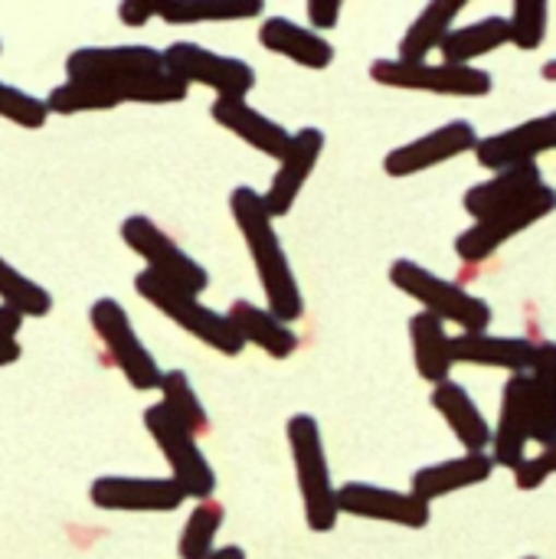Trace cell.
<instances>
[{
	"label": "cell",
	"instance_id": "d6986e66",
	"mask_svg": "<svg viewBox=\"0 0 556 559\" xmlns=\"http://www.w3.org/2000/svg\"><path fill=\"white\" fill-rule=\"evenodd\" d=\"M456 364L508 370L511 377L531 373L537 364L541 341L531 337H498V334H459L452 337Z\"/></svg>",
	"mask_w": 556,
	"mask_h": 559
},
{
	"label": "cell",
	"instance_id": "5b68a950",
	"mask_svg": "<svg viewBox=\"0 0 556 559\" xmlns=\"http://www.w3.org/2000/svg\"><path fill=\"white\" fill-rule=\"evenodd\" d=\"M134 292L147 305H154L164 318H170L180 331H187L200 344L213 347L216 354H223V357H239L242 354L246 344L236 334V328L229 324V318L220 314V311H213V308H206L197 295H190L184 288H174L170 282L157 278L147 269H141L134 275Z\"/></svg>",
	"mask_w": 556,
	"mask_h": 559
},
{
	"label": "cell",
	"instance_id": "6da1fadb",
	"mask_svg": "<svg viewBox=\"0 0 556 559\" xmlns=\"http://www.w3.org/2000/svg\"><path fill=\"white\" fill-rule=\"evenodd\" d=\"M66 79L92 85L115 105L121 102H147L167 105L184 102L190 85H184L164 52L144 43L125 46H79L66 56Z\"/></svg>",
	"mask_w": 556,
	"mask_h": 559
},
{
	"label": "cell",
	"instance_id": "9c48e42d",
	"mask_svg": "<svg viewBox=\"0 0 556 559\" xmlns=\"http://www.w3.org/2000/svg\"><path fill=\"white\" fill-rule=\"evenodd\" d=\"M370 79L387 88L406 92H433V95H459V98H482L495 88L492 72L478 66H452V62H400V59H377L370 62Z\"/></svg>",
	"mask_w": 556,
	"mask_h": 559
},
{
	"label": "cell",
	"instance_id": "ffe728a7",
	"mask_svg": "<svg viewBox=\"0 0 556 559\" xmlns=\"http://www.w3.org/2000/svg\"><path fill=\"white\" fill-rule=\"evenodd\" d=\"M495 459L485 452V455H459V459H449V462H436V465H426L413 475L410 481V495H416L419 501L433 504L439 498H449L456 491H465V488H475V485H485L492 475H495Z\"/></svg>",
	"mask_w": 556,
	"mask_h": 559
},
{
	"label": "cell",
	"instance_id": "e0dca14e",
	"mask_svg": "<svg viewBox=\"0 0 556 559\" xmlns=\"http://www.w3.org/2000/svg\"><path fill=\"white\" fill-rule=\"evenodd\" d=\"M321 151H324V131H318V128L295 131L285 157L279 160V170L272 177V187L262 193L265 210L272 213V219H282V216L292 213V206L298 203V197H301L311 170L321 160Z\"/></svg>",
	"mask_w": 556,
	"mask_h": 559
},
{
	"label": "cell",
	"instance_id": "484cf974",
	"mask_svg": "<svg viewBox=\"0 0 556 559\" xmlns=\"http://www.w3.org/2000/svg\"><path fill=\"white\" fill-rule=\"evenodd\" d=\"M462 0H436L423 7V13L410 23V29L400 39V62H426L433 49H442L446 36L452 33L456 16L462 13Z\"/></svg>",
	"mask_w": 556,
	"mask_h": 559
},
{
	"label": "cell",
	"instance_id": "8d00e7d4",
	"mask_svg": "<svg viewBox=\"0 0 556 559\" xmlns=\"http://www.w3.org/2000/svg\"><path fill=\"white\" fill-rule=\"evenodd\" d=\"M341 3L338 0H311L308 3V23L315 33H324V29H334L338 20H341Z\"/></svg>",
	"mask_w": 556,
	"mask_h": 559
},
{
	"label": "cell",
	"instance_id": "1f68e13d",
	"mask_svg": "<svg viewBox=\"0 0 556 559\" xmlns=\"http://www.w3.org/2000/svg\"><path fill=\"white\" fill-rule=\"evenodd\" d=\"M161 403L193 432V436H206L210 432V416L206 406L200 403L190 377L184 370H164L161 380Z\"/></svg>",
	"mask_w": 556,
	"mask_h": 559
},
{
	"label": "cell",
	"instance_id": "9a60e30c",
	"mask_svg": "<svg viewBox=\"0 0 556 559\" xmlns=\"http://www.w3.org/2000/svg\"><path fill=\"white\" fill-rule=\"evenodd\" d=\"M528 442H534V393H531V373H518L501 390V416L492 442L495 465L518 472V465L528 459L524 455Z\"/></svg>",
	"mask_w": 556,
	"mask_h": 559
},
{
	"label": "cell",
	"instance_id": "4fadbf2b",
	"mask_svg": "<svg viewBox=\"0 0 556 559\" xmlns=\"http://www.w3.org/2000/svg\"><path fill=\"white\" fill-rule=\"evenodd\" d=\"M478 144H482V138L475 134V124H469L465 118H456L410 144L393 147L383 157V170H387V177H413V174H423L446 160H456L469 151H478Z\"/></svg>",
	"mask_w": 556,
	"mask_h": 559
},
{
	"label": "cell",
	"instance_id": "b9f144b4",
	"mask_svg": "<svg viewBox=\"0 0 556 559\" xmlns=\"http://www.w3.org/2000/svg\"><path fill=\"white\" fill-rule=\"evenodd\" d=\"M541 75H544L547 82H556V59H551V62H544V69H541Z\"/></svg>",
	"mask_w": 556,
	"mask_h": 559
},
{
	"label": "cell",
	"instance_id": "cb8c5ba5",
	"mask_svg": "<svg viewBox=\"0 0 556 559\" xmlns=\"http://www.w3.org/2000/svg\"><path fill=\"white\" fill-rule=\"evenodd\" d=\"M226 318L242 337V344H252L275 360H285L298 350V337L292 334V324L275 318L269 308H259L252 301H233Z\"/></svg>",
	"mask_w": 556,
	"mask_h": 559
},
{
	"label": "cell",
	"instance_id": "ac0fdd59",
	"mask_svg": "<svg viewBox=\"0 0 556 559\" xmlns=\"http://www.w3.org/2000/svg\"><path fill=\"white\" fill-rule=\"evenodd\" d=\"M210 115L220 128H226L229 134H236L239 141H246L252 151L282 160L288 144H292V131L285 124H279L275 118L262 115L259 108H252L246 98H213Z\"/></svg>",
	"mask_w": 556,
	"mask_h": 559
},
{
	"label": "cell",
	"instance_id": "83f0119b",
	"mask_svg": "<svg viewBox=\"0 0 556 559\" xmlns=\"http://www.w3.org/2000/svg\"><path fill=\"white\" fill-rule=\"evenodd\" d=\"M164 23H226V20H256L265 13L262 0H174L154 3Z\"/></svg>",
	"mask_w": 556,
	"mask_h": 559
},
{
	"label": "cell",
	"instance_id": "ba28073f",
	"mask_svg": "<svg viewBox=\"0 0 556 559\" xmlns=\"http://www.w3.org/2000/svg\"><path fill=\"white\" fill-rule=\"evenodd\" d=\"M118 233H121V242L134 255H141L144 259V269L154 272L157 278H164L174 288H184V292H190L197 298L210 288V272L193 255H187L151 216L134 213V216H128L121 223Z\"/></svg>",
	"mask_w": 556,
	"mask_h": 559
},
{
	"label": "cell",
	"instance_id": "7bdbcfd3",
	"mask_svg": "<svg viewBox=\"0 0 556 559\" xmlns=\"http://www.w3.org/2000/svg\"><path fill=\"white\" fill-rule=\"evenodd\" d=\"M0 52H3V43H0Z\"/></svg>",
	"mask_w": 556,
	"mask_h": 559
},
{
	"label": "cell",
	"instance_id": "277c9868",
	"mask_svg": "<svg viewBox=\"0 0 556 559\" xmlns=\"http://www.w3.org/2000/svg\"><path fill=\"white\" fill-rule=\"evenodd\" d=\"M390 285L419 301L426 314L462 328V334H488L492 328V305L485 298L472 295L459 282L423 269L413 259H397L390 265Z\"/></svg>",
	"mask_w": 556,
	"mask_h": 559
},
{
	"label": "cell",
	"instance_id": "f35d334b",
	"mask_svg": "<svg viewBox=\"0 0 556 559\" xmlns=\"http://www.w3.org/2000/svg\"><path fill=\"white\" fill-rule=\"evenodd\" d=\"M23 321H26V318H23L20 311H13V308L0 305V344H7V341H16V334H20Z\"/></svg>",
	"mask_w": 556,
	"mask_h": 559
},
{
	"label": "cell",
	"instance_id": "7402d4cb",
	"mask_svg": "<svg viewBox=\"0 0 556 559\" xmlns=\"http://www.w3.org/2000/svg\"><path fill=\"white\" fill-rule=\"evenodd\" d=\"M259 43L305 69H328L334 62V46L311 26H298L288 16H269L259 26Z\"/></svg>",
	"mask_w": 556,
	"mask_h": 559
},
{
	"label": "cell",
	"instance_id": "e575fe53",
	"mask_svg": "<svg viewBox=\"0 0 556 559\" xmlns=\"http://www.w3.org/2000/svg\"><path fill=\"white\" fill-rule=\"evenodd\" d=\"M46 108H49V115H85V111H111L115 102L105 98L102 92H95L92 85L66 79L62 85H56L46 95Z\"/></svg>",
	"mask_w": 556,
	"mask_h": 559
},
{
	"label": "cell",
	"instance_id": "4316f807",
	"mask_svg": "<svg viewBox=\"0 0 556 559\" xmlns=\"http://www.w3.org/2000/svg\"><path fill=\"white\" fill-rule=\"evenodd\" d=\"M511 43V23L508 16H485L478 23L459 26L446 36L442 43V62L452 66H475V59L495 52L498 46Z\"/></svg>",
	"mask_w": 556,
	"mask_h": 559
},
{
	"label": "cell",
	"instance_id": "603a6c76",
	"mask_svg": "<svg viewBox=\"0 0 556 559\" xmlns=\"http://www.w3.org/2000/svg\"><path fill=\"white\" fill-rule=\"evenodd\" d=\"M544 187V174L537 164H524V167H514V170H501L498 177L465 190L462 197V206L465 213L478 223L505 206H514L521 200H528L531 193H537Z\"/></svg>",
	"mask_w": 556,
	"mask_h": 559
},
{
	"label": "cell",
	"instance_id": "836d02e7",
	"mask_svg": "<svg viewBox=\"0 0 556 559\" xmlns=\"http://www.w3.org/2000/svg\"><path fill=\"white\" fill-rule=\"evenodd\" d=\"M0 118H7L10 124H20L26 131H36L49 121V108H46V98H39L26 88H16L10 82H0Z\"/></svg>",
	"mask_w": 556,
	"mask_h": 559
},
{
	"label": "cell",
	"instance_id": "f1b7e54d",
	"mask_svg": "<svg viewBox=\"0 0 556 559\" xmlns=\"http://www.w3.org/2000/svg\"><path fill=\"white\" fill-rule=\"evenodd\" d=\"M534 393V442H556V341H541L537 364L531 370Z\"/></svg>",
	"mask_w": 556,
	"mask_h": 559
},
{
	"label": "cell",
	"instance_id": "2e32d148",
	"mask_svg": "<svg viewBox=\"0 0 556 559\" xmlns=\"http://www.w3.org/2000/svg\"><path fill=\"white\" fill-rule=\"evenodd\" d=\"M547 151H556V111H547L518 128L482 138L475 157L482 167L501 174V170H514L524 164H537V157Z\"/></svg>",
	"mask_w": 556,
	"mask_h": 559
},
{
	"label": "cell",
	"instance_id": "d4e9b609",
	"mask_svg": "<svg viewBox=\"0 0 556 559\" xmlns=\"http://www.w3.org/2000/svg\"><path fill=\"white\" fill-rule=\"evenodd\" d=\"M410 344H413V360H416V373L439 386L446 380H452V367H456V350H452V337L446 331V321L419 311L410 318Z\"/></svg>",
	"mask_w": 556,
	"mask_h": 559
},
{
	"label": "cell",
	"instance_id": "d6a6232c",
	"mask_svg": "<svg viewBox=\"0 0 556 559\" xmlns=\"http://www.w3.org/2000/svg\"><path fill=\"white\" fill-rule=\"evenodd\" d=\"M511 43L524 52H534L541 49L544 36H547V26H551V7L544 0H518L511 7Z\"/></svg>",
	"mask_w": 556,
	"mask_h": 559
},
{
	"label": "cell",
	"instance_id": "44dd1931",
	"mask_svg": "<svg viewBox=\"0 0 556 559\" xmlns=\"http://www.w3.org/2000/svg\"><path fill=\"white\" fill-rule=\"evenodd\" d=\"M433 406L446 419V426L456 432V439L462 442V449L469 455H485V449H492L495 429L488 426L478 403L469 396V390L462 383L446 380V383L433 386Z\"/></svg>",
	"mask_w": 556,
	"mask_h": 559
},
{
	"label": "cell",
	"instance_id": "52a82bcc",
	"mask_svg": "<svg viewBox=\"0 0 556 559\" xmlns=\"http://www.w3.org/2000/svg\"><path fill=\"white\" fill-rule=\"evenodd\" d=\"M88 324L98 337V344L105 347V357L111 360L115 370H121V377L128 380V386L134 390H161L164 370L157 367L154 354L141 344L128 311L121 308V301L115 298H98L88 305Z\"/></svg>",
	"mask_w": 556,
	"mask_h": 559
},
{
	"label": "cell",
	"instance_id": "60d3db41",
	"mask_svg": "<svg viewBox=\"0 0 556 559\" xmlns=\"http://www.w3.org/2000/svg\"><path fill=\"white\" fill-rule=\"evenodd\" d=\"M206 559H246V550L242 547H216Z\"/></svg>",
	"mask_w": 556,
	"mask_h": 559
},
{
	"label": "cell",
	"instance_id": "d590c367",
	"mask_svg": "<svg viewBox=\"0 0 556 559\" xmlns=\"http://www.w3.org/2000/svg\"><path fill=\"white\" fill-rule=\"evenodd\" d=\"M556 475V442L554 445H544L541 455L534 459H524L514 472V485L521 491H537L541 485H547Z\"/></svg>",
	"mask_w": 556,
	"mask_h": 559
},
{
	"label": "cell",
	"instance_id": "5bb4252c",
	"mask_svg": "<svg viewBox=\"0 0 556 559\" xmlns=\"http://www.w3.org/2000/svg\"><path fill=\"white\" fill-rule=\"evenodd\" d=\"M338 508L341 514H351L360 521L397 524L406 531H423L429 527V518H433V504L419 501L416 495H403V491L367 485V481H347L344 488H338Z\"/></svg>",
	"mask_w": 556,
	"mask_h": 559
},
{
	"label": "cell",
	"instance_id": "74e56055",
	"mask_svg": "<svg viewBox=\"0 0 556 559\" xmlns=\"http://www.w3.org/2000/svg\"><path fill=\"white\" fill-rule=\"evenodd\" d=\"M154 16H157L154 3H138V0L118 3V20H121L125 26H144V23L154 20Z\"/></svg>",
	"mask_w": 556,
	"mask_h": 559
},
{
	"label": "cell",
	"instance_id": "4dcf8cb0",
	"mask_svg": "<svg viewBox=\"0 0 556 559\" xmlns=\"http://www.w3.org/2000/svg\"><path fill=\"white\" fill-rule=\"evenodd\" d=\"M0 305L20 311L23 318H46L52 311V295L0 255Z\"/></svg>",
	"mask_w": 556,
	"mask_h": 559
},
{
	"label": "cell",
	"instance_id": "ab89813d",
	"mask_svg": "<svg viewBox=\"0 0 556 559\" xmlns=\"http://www.w3.org/2000/svg\"><path fill=\"white\" fill-rule=\"evenodd\" d=\"M20 357H23L20 341H7V344H0V367H10V364H16Z\"/></svg>",
	"mask_w": 556,
	"mask_h": 559
},
{
	"label": "cell",
	"instance_id": "3957f363",
	"mask_svg": "<svg viewBox=\"0 0 556 559\" xmlns=\"http://www.w3.org/2000/svg\"><path fill=\"white\" fill-rule=\"evenodd\" d=\"M285 436H288V452H292V465H295V478H298V491L305 504V524L311 534H331L338 527L341 508H338V488L331 478L321 426L311 416L298 413L288 419Z\"/></svg>",
	"mask_w": 556,
	"mask_h": 559
},
{
	"label": "cell",
	"instance_id": "8992f818",
	"mask_svg": "<svg viewBox=\"0 0 556 559\" xmlns=\"http://www.w3.org/2000/svg\"><path fill=\"white\" fill-rule=\"evenodd\" d=\"M144 429L154 439L164 462L170 465V478L184 488V495L193 498L197 504L213 501L216 472H213L210 459L203 455L197 436L164 403H154V406L144 409Z\"/></svg>",
	"mask_w": 556,
	"mask_h": 559
},
{
	"label": "cell",
	"instance_id": "8fae6325",
	"mask_svg": "<svg viewBox=\"0 0 556 559\" xmlns=\"http://www.w3.org/2000/svg\"><path fill=\"white\" fill-rule=\"evenodd\" d=\"M164 59L184 85H206L220 98H246L256 88V69L246 59L220 56L197 43H170Z\"/></svg>",
	"mask_w": 556,
	"mask_h": 559
},
{
	"label": "cell",
	"instance_id": "f546056e",
	"mask_svg": "<svg viewBox=\"0 0 556 559\" xmlns=\"http://www.w3.org/2000/svg\"><path fill=\"white\" fill-rule=\"evenodd\" d=\"M226 521V508L220 501H200L184 531H180V540H177V557L180 559H206L216 547V534Z\"/></svg>",
	"mask_w": 556,
	"mask_h": 559
},
{
	"label": "cell",
	"instance_id": "ee69618b",
	"mask_svg": "<svg viewBox=\"0 0 556 559\" xmlns=\"http://www.w3.org/2000/svg\"><path fill=\"white\" fill-rule=\"evenodd\" d=\"M524 559H537V557H524Z\"/></svg>",
	"mask_w": 556,
	"mask_h": 559
},
{
	"label": "cell",
	"instance_id": "7c38bea8",
	"mask_svg": "<svg viewBox=\"0 0 556 559\" xmlns=\"http://www.w3.org/2000/svg\"><path fill=\"white\" fill-rule=\"evenodd\" d=\"M88 501L98 511H128V514H170L184 508L187 495L174 478H131V475H102L88 485Z\"/></svg>",
	"mask_w": 556,
	"mask_h": 559
},
{
	"label": "cell",
	"instance_id": "7a4b0ae2",
	"mask_svg": "<svg viewBox=\"0 0 556 559\" xmlns=\"http://www.w3.org/2000/svg\"><path fill=\"white\" fill-rule=\"evenodd\" d=\"M229 213L236 219V229L246 239V249L252 255L259 285L265 292L269 311L282 318L285 324H295L305 318V295L295 282L292 262L282 249V239L275 233V219L265 210V200L252 187H236L229 193Z\"/></svg>",
	"mask_w": 556,
	"mask_h": 559
},
{
	"label": "cell",
	"instance_id": "30bf717a",
	"mask_svg": "<svg viewBox=\"0 0 556 559\" xmlns=\"http://www.w3.org/2000/svg\"><path fill=\"white\" fill-rule=\"evenodd\" d=\"M551 213H556V190L554 187H541L537 193H531L528 200L505 206L478 223H472L459 239H456V255L469 265L488 262L505 242H511L514 236H521L524 229H531L534 223L547 219Z\"/></svg>",
	"mask_w": 556,
	"mask_h": 559
}]
</instances>
